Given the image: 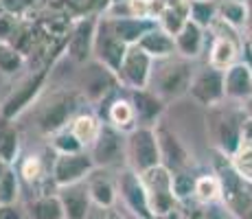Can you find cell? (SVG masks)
Listing matches in <instances>:
<instances>
[{
	"label": "cell",
	"instance_id": "obj_10",
	"mask_svg": "<svg viewBox=\"0 0 252 219\" xmlns=\"http://www.w3.org/2000/svg\"><path fill=\"white\" fill-rule=\"evenodd\" d=\"M154 64L156 62L138 46H129L127 55H125L121 70L116 72V79L123 88L129 90H145L152 84V75H154Z\"/></svg>",
	"mask_w": 252,
	"mask_h": 219
},
{
	"label": "cell",
	"instance_id": "obj_27",
	"mask_svg": "<svg viewBox=\"0 0 252 219\" xmlns=\"http://www.w3.org/2000/svg\"><path fill=\"white\" fill-rule=\"evenodd\" d=\"M27 219H66L62 199L55 193H42V195L29 199L27 204Z\"/></svg>",
	"mask_w": 252,
	"mask_h": 219
},
{
	"label": "cell",
	"instance_id": "obj_36",
	"mask_svg": "<svg viewBox=\"0 0 252 219\" xmlns=\"http://www.w3.org/2000/svg\"><path fill=\"white\" fill-rule=\"evenodd\" d=\"M9 13H16L20 18H29L31 13H40L51 7V0H0Z\"/></svg>",
	"mask_w": 252,
	"mask_h": 219
},
{
	"label": "cell",
	"instance_id": "obj_25",
	"mask_svg": "<svg viewBox=\"0 0 252 219\" xmlns=\"http://www.w3.org/2000/svg\"><path fill=\"white\" fill-rule=\"evenodd\" d=\"M173 40H176L178 55L191 62V60H195V57H200L202 48H204V29L189 20Z\"/></svg>",
	"mask_w": 252,
	"mask_h": 219
},
{
	"label": "cell",
	"instance_id": "obj_40",
	"mask_svg": "<svg viewBox=\"0 0 252 219\" xmlns=\"http://www.w3.org/2000/svg\"><path fill=\"white\" fill-rule=\"evenodd\" d=\"M0 219H27V213L18 204H7L0 206Z\"/></svg>",
	"mask_w": 252,
	"mask_h": 219
},
{
	"label": "cell",
	"instance_id": "obj_43",
	"mask_svg": "<svg viewBox=\"0 0 252 219\" xmlns=\"http://www.w3.org/2000/svg\"><path fill=\"white\" fill-rule=\"evenodd\" d=\"M204 208L206 206H191L182 211V219H204Z\"/></svg>",
	"mask_w": 252,
	"mask_h": 219
},
{
	"label": "cell",
	"instance_id": "obj_35",
	"mask_svg": "<svg viewBox=\"0 0 252 219\" xmlns=\"http://www.w3.org/2000/svg\"><path fill=\"white\" fill-rule=\"evenodd\" d=\"M51 147H53V152L55 154H79V152H86L84 145L75 138V134H72L68 127L55 131V134L51 136Z\"/></svg>",
	"mask_w": 252,
	"mask_h": 219
},
{
	"label": "cell",
	"instance_id": "obj_51",
	"mask_svg": "<svg viewBox=\"0 0 252 219\" xmlns=\"http://www.w3.org/2000/svg\"><path fill=\"white\" fill-rule=\"evenodd\" d=\"M114 2H127V0H112V4H114Z\"/></svg>",
	"mask_w": 252,
	"mask_h": 219
},
{
	"label": "cell",
	"instance_id": "obj_4",
	"mask_svg": "<svg viewBox=\"0 0 252 219\" xmlns=\"http://www.w3.org/2000/svg\"><path fill=\"white\" fill-rule=\"evenodd\" d=\"M48 68L51 66H42L40 70L31 72V75L2 101V105H0V119L13 121V119H18L24 110H29L33 103H35V99L42 94V90H44Z\"/></svg>",
	"mask_w": 252,
	"mask_h": 219
},
{
	"label": "cell",
	"instance_id": "obj_2",
	"mask_svg": "<svg viewBox=\"0 0 252 219\" xmlns=\"http://www.w3.org/2000/svg\"><path fill=\"white\" fill-rule=\"evenodd\" d=\"M193 77H195V70H193L189 60H184V57H180V60H176V57L162 60L154 64L149 90L156 92L162 101L180 99V96L189 94Z\"/></svg>",
	"mask_w": 252,
	"mask_h": 219
},
{
	"label": "cell",
	"instance_id": "obj_14",
	"mask_svg": "<svg viewBox=\"0 0 252 219\" xmlns=\"http://www.w3.org/2000/svg\"><path fill=\"white\" fill-rule=\"evenodd\" d=\"M189 94H191L200 105L217 108V105L226 99L224 72L217 70V68H211V66L197 70L195 77H193V84H191Z\"/></svg>",
	"mask_w": 252,
	"mask_h": 219
},
{
	"label": "cell",
	"instance_id": "obj_34",
	"mask_svg": "<svg viewBox=\"0 0 252 219\" xmlns=\"http://www.w3.org/2000/svg\"><path fill=\"white\" fill-rule=\"evenodd\" d=\"M18 197H20V175L16 167H9L0 180V206L18 204Z\"/></svg>",
	"mask_w": 252,
	"mask_h": 219
},
{
	"label": "cell",
	"instance_id": "obj_1",
	"mask_svg": "<svg viewBox=\"0 0 252 219\" xmlns=\"http://www.w3.org/2000/svg\"><path fill=\"white\" fill-rule=\"evenodd\" d=\"M215 175L221 182V202L237 219H252V182L241 178L237 169L232 167L230 158L217 152L215 160Z\"/></svg>",
	"mask_w": 252,
	"mask_h": 219
},
{
	"label": "cell",
	"instance_id": "obj_3",
	"mask_svg": "<svg viewBox=\"0 0 252 219\" xmlns=\"http://www.w3.org/2000/svg\"><path fill=\"white\" fill-rule=\"evenodd\" d=\"M162 164L156 127H138L127 134V169L145 173Z\"/></svg>",
	"mask_w": 252,
	"mask_h": 219
},
{
	"label": "cell",
	"instance_id": "obj_24",
	"mask_svg": "<svg viewBox=\"0 0 252 219\" xmlns=\"http://www.w3.org/2000/svg\"><path fill=\"white\" fill-rule=\"evenodd\" d=\"M237 55H239V40L237 37L215 35L211 44V53H208V66L226 72L230 66L237 64Z\"/></svg>",
	"mask_w": 252,
	"mask_h": 219
},
{
	"label": "cell",
	"instance_id": "obj_46",
	"mask_svg": "<svg viewBox=\"0 0 252 219\" xmlns=\"http://www.w3.org/2000/svg\"><path fill=\"white\" fill-rule=\"evenodd\" d=\"M246 33H248V35H246V46L250 48L252 51V13H250V20H248V27H246Z\"/></svg>",
	"mask_w": 252,
	"mask_h": 219
},
{
	"label": "cell",
	"instance_id": "obj_38",
	"mask_svg": "<svg viewBox=\"0 0 252 219\" xmlns=\"http://www.w3.org/2000/svg\"><path fill=\"white\" fill-rule=\"evenodd\" d=\"M230 162L241 178L252 182V145L250 143H241L239 149L230 156Z\"/></svg>",
	"mask_w": 252,
	"mask_h": 219
},
{
	"label": "cell",
	"instance_id": "obj_19",
	"mask_svg": "<svg viewBox=\"0 0 252 219\" xmlns=\"http://www.w3.org/2000/svg\"><path fill=\"white\" fill-rule=\"evenodd\" d=\"M86 187H88L92 204L103 208V211L114 208L116 202H119V187H116V180L110 178L108 171L96 173V169H94L88 175V180H86Z\"/></svg>",
	"mask_w": 252,
	"mask_h": 219
},
{
	"label": "cell",
	"instance_id": "obj_41",
	"mask_svg": "<svg viewBox=\"0 0 252 219\" xmlns=\"http://www.w3.org/2000/svg\"><path fill=\"white\" fill-rule=\"evenodd\" d=\"M204 219H226V211L220 204H208L204 208Z\"/></svg>",
	"mask_w": 252,
	"mask_h": 219
},
{
	"label": "cell",
	"instance_id": "obj_47",
	"mask_svg": "<svg viewBox=\"0 0 252 219\" xmlns=\"http://www.w3.org/2000/svg\"><path fill=\"white\" fill-rule=\"evenodd\" d=\"M244 53H246L244 62H246V64H248V68H250V72H252V51H250V48H248V46H246V44H244Z\"/></svg>",
	"mask_w": 252,
	"mask_h": 219
},
{
	"label": "cell",
	"instance_id": "obj_21",
	"mask_svg": "<svg viewBox=\"0 0 252 219\" xmlns=\"http://www.w3.org/2000/svg\"><path fill=\"white\" fill-rule=\"evenodd\" d=\"M110 4L112 0H51V9H55L57 13H64L70 20L101 16L110 9Z\"/></svg>",
	"mask_w": 252,
	"mask_h": 219
},
{
	"label": "cell",
	"instance_id": "obj_23",
	"mask_svg": "<svg viewBox=\"0 0 252 219\" xmlns=\"http://www.w3.org/2000/svg\"><path fill=\"white\" fill-rule=\"evenodd\" d=\"M105 123H110L112 127L123 131V134H132L134 129H138V116H136V110H134L132 99L116 96L108 108V121Z\"/></svg>",
	"mask_w": 252,
	"mask_h": 219
},
{
	"label": "cell",
	"instance_id": "obj_18",
	"mask_svg": "<svg viewBox=\"0 0 252 219\" xmlns=\"http://www.w3.org/2000/svg\"><path fill=\"white\" fill-rule=\"evenodd\" d=\"M103 18L108 20L114 35L123 44H127V46H136L154 27H158V22L149 20V18H110V16Z\"/></svg>",
	"mask_w": 252,
	"mask_h": 219
},
{
	"label": "cell",
	"instance_id": "obj_42",
	"mask_svg": "<svg viewBox=\"0 0 252 219\" xmlns=\"http://www.w3.org/2000/svg\"><path fill=\"white\" fill-rule=\"evenodd\" d=\"M241 143L252 145V119L248 116H244V123H241Z\"/></svg>",
	"mask_w": 252,
	"mask_h": 219
},
{
	"label": "cell",
	"instance_id": "obj_16",
	"mask_svg": "<svg viewBox=\"0 0 252 219\" xmlns=\"http://www.w3.org/2000/svg\"><path fill=\"white\" fill-rule=\"evenodd\" d=\"M132 103L138 116V127H156L160 123V116L164 112L167 101H162L154 90H132Z\"/></svg>",
	"mask_w": 252,
	"mask_h": 219
},
{
	"label": "cell",
	"instance_id": "obj_5",
	"mask_svg": "<svg viewBox=\"0 0 252 219\" xmlns=\"http://www.w3.org/2000/svg\"><path fill=\"white\" fill-rule=\"evenodd\" d=\"M140 178H143V184H145V188H147L154 219L180 206L176 195H173V173L169 171L164 164L140 173Z\"/></svg>",
	"mask_w": 252,
	"mask_h": 219
},
{
	"label": "cell",
	"instance_id": "obj_15",
	"mask_svg": "<svg viewBox=\"0 0 252 219\" xmlns=\"http://www.w3.org/2000/svg\"><path fill=\"white\" fill-rule=\"evenodd\" d=\"M156 136H158V145H160V158L164 167L171 173L187 171L191 167V154L187 152L182 140L169 127H164L162 123L156 125Z\"/></svg>",
	"mask_w": 252,
	"mask_h": 219
},
{
	"label": "cell",
	"instance_id": "obj_32",
	"mask_svg": "<svg viewBox=\"0 0 252 219\" xmlns=\"http://www.w3.org/2000/svg\"><path fill=\"white\" fill-rule=\"evenodd\" d=\"M24 66H27V57L13 44L0 42V75L13 77L20 70H24Z\"/></svg>",
	"mask_w": 252,
	"mask_h": 219
},
{
	"label": "cell",
	"instance_id": "obj_9",
	"mask_svg": "<svg viewBox=\"0 0 252 219\" xmlns=\"http://www.w3.org/2000/svg\"><path fill=\"white\" fill-rule=\"evenodd\" d=\"M116 187H119V199L123 202L125 211H129L138 219H154L152 204H149L147 188H145L140 173L132 171V169H125L116 178Z\"/></svg>",
	"mask_w": 252,
	"mask_h": 219
},
{
	"label": "cell",
	"instance_id": "obj_11",
	"mask_svg": "<svg viewBox=\"0 0 252 219\" xmlns=\"http://www.w3.org/2000/svg\"><path fill=\"white\" fill-rule=\"evenodd\" d=\"M129 46L123 44L119 37L112 33L108 20L101 16L99 29H96V42H94V60L103 70H108L110 75L116 77V72L121 70L125 55H127Z\"/></svg>",
	"mask_w": 252,
	"mask_h": 219
},
{
	"label": "cell",
	"instance_id": "obj_39",
	"mask_svg": "<svg viewBox=\"0 0 252 219\" xmlns=\"http://www.w3.org/2000/svg\"><path fill=\"white\" fill-rule=\"evenodd\" d=\"M22 20L24 18L16 16V13H9V11L4 13V16L0 18V42L11 44L16 40L18 31H20V27H22Z\"/></svg>",
	"mask_w": 252,
	"mask_h": 219
},
{
	"label": "cell",
	"instance_id": "obj_45",
	"mask_svg": "<svg viewBox=\"0 0 252 219\" xmlns=\"http://www.w3.org/2000/svg\"><path fill=\"white\" fill-rule=\"evenodd\" d=\"M103 219H125V215L123 213L119 211V208H108V211H105V215H103Z\"/></svg>",
	"mask_w": 252,
	"mask_h": 219
},
{
	"label": "cell",
	"instance_id": "obj_44",
	"mask_svg": "<svg viewBox=\"0 0 252 219\" xmlns=\"http://www.w3.org/2000/svg\"><path fill=\"white\" fill-rule=\"evenodd\" d=\"M156 219H182V208H180V206H178V208H173V211L164 213V215H160V217H156Z\"/></svg>",
	"mask_w": 252,
	"mask_h": 219
},
{
	"label": "cell",
	"instance_id": "obj_13",
	"mask_svg": "<svg viewBox=\"0 0 252 219\" xmlns=\"http://www.w3.org/2000/svg\"><path fill=\"white\" fill-rule=\"evenodd\" d=\"M241 123H244L241 116L215 108L208 127H211L213 143H215V147H217L220 154H224V156L230 158V156L239 149V145H241Z\"/></svg>",
	"mask_w": 252,
	"mask_h": 219
},
{
	"label": "cell",
	"instance_id": "obj_33",
	"mask_svg": "<svg viewBox=\"0 0 252 219\" xmlns=\"http://www.w3.org/2000/svg\"><path fill=\"white\" fill-rule=\"evenodd\" d=\"M46 164L42 160V156L31 154V156H24V158L18 162V175L24 180L27 184H40L44 182L46 178Z\"/></svg>",
	"mask_w": 252,
	"mask_h": 219
},
{
	"label": "cell",
	"instance_id": "obj_28",
	"mask_svg": "<svg viewBox=\"0 0 252 219\" xmlns=\"http://www.w3.org/2000/svg\"><path fill=\"white\" fill-rule=\"evenodd\" d=\"M0 160L7 167H16L20 162V131L11 121H2L0 127Z\"/></svg>",
	"mask_w": 252,
	"mask_h": 219
},
{
	"label": "cell",
	"instance_id": "obj_48",
	"mask_svg": "<svg viewBox=\"0 0 252 219\" xmlns=\"http://www.w3.org/2000/svg\"><path fill=\"white\" fill-rule=\"evenodd\" d=\"M241 108H244V114L248 116V119H252V99L244 101V105H241Z\"/></svg>",
	"mask_w": 252,
	"mask_h": 219
},
{
	"label": "cell",
	"instance_id": "obj_7",
	"mask_svg": "<svg viewBox=\"0 0 252 219\" xmlns=\"http://www.w3.org/2000/svg\"><path fill=\"white\" fill-rule=\"evenodd\" d=\"M94 169L96 167H94V160H92L90 152L55 154V160L51 164V180L57 188L70 187V184L86 182Z\"/></svg>",
	"mask_w": 252,
	"mask_h": 219
},
{
	"label": "cell",
	"instance_id": "obj_6",
	"mask_svg": "<svg viewBox=\"0 0 252 219\" xmlns=\"http://www.w3.org/2000/svg\"><path fill=\"white\" fill-rule=\"evenodd\" d=\"M77 101L68 92H53L37 110V127L42 134L53 136L55 131L68 127L72 116L77 114Z\"/></svg>",
	"mask_w": 252,
	"mask_h": 219
},
{
	"label": "cell",
	"instance_id": "obj_31",
	"mask_svg": "<svg viewBox=\"0 0 252 219\" xmlns=\"http://www.w3.org/2000/svg\"><path fill=\"white\" fill-rule=\"evenodd\" d=\"M189 20L202 29H211L217 20V2L215 0H189Z\"/></svg>",
	"mask_w": 252,
	"mask_h": 219
},
{
	"label": "cell",
	"instance_id": "obj_37",
	"mask_svg": "<svg viewBox=\"0 0 252 219\" xmlns=\"http://www.w3.org/2000/svg\"><path fill=\"white\" fill-rule=\"evenodd\" d=\"M195 180L189 171L173 173V195H176L178 204L189 202L191 197H195Z\"/></svg>",
	"mask_w": 252,
	"mask_h": 219
},
{
	"label": "cell",
	"instance_id": "obj_22",
	"mask_svg": "<svg viewBox=\"0 0 252 219\" xmlns=\"http://www.w3.org/2000/svg\"><path fill=\"white\" fill-rule=\"evenodd\" d=\"M138 46L152 57L154 62H162V60H171L176 55V40L173 35H169L164 29L154 27L143 40L138 42Z\"/></svg>",
	"mask_w": 252,
	"mask_h": 219
},
{
	"label": "cell",
	"instance_id": "obj_30",
	"mask_svg": "<svg viewBox=\"0 0 252 219\" xmlns=\"http://www.w3.org/2000/svg\"><path fill=\"white\" fill-rule=\"evenodd\" d=\"M195 199L202 206L217 204L221 199V182L215 173L200 175V178L195 180Z\"/></svg>",
	"mask_w": 252,
	"mask_h": 219
},
{
	"label": "cell",
	"instance_id": "obj_29",
	"mask_svg": "<svg viewBox=\"0 0 252 219\" xmlns=\"http://www.w3.org/2000/svg\"><path fill=\"white\" fill-rule=\"evenodd\" d=\"M250 13L252 11L248 4H246V0H220L217 2V18L232 29L248 27Z\"/></svg>",
	"mask_w": 252,
	"mask_h": 219
},
{
	"label": "cell",
	"instance_id": "obj_49",
	"mask_svg": "<svg viewBox=\"0 0 252 219\" xmlns=\"http://www.w3.org/2000/svg\"><path fill=\"white\" fill-rule=\"evenodd\" d=\"M7 169H9V167L2 162V160H0V180H2V175H4V171H7Z\"/></svg>",
	"mask_w": 252,
	"mask_h": 219
},
{
	"label": "cell",
	"instance_id": "obj_8",
	"mask_svg": "<svg viewBox=\"0 0 252 219\" xmlns=\"http://www.w3.org/2000/svg\"><path fill=\"white\" fill-rule=\"evenodd\" d=\"M96 169H110L119 162H127V134L119 131L110 123H103L99 138L88 149Z\"/></svg>",
	"mask_w": 252,
	"mask_h": 219
},
{
	"label": "cell",
	"instance_id": "obj_50",
	"mask_svg": "<svg viewBox=\"0 0 252 219\" xmlns=\"http://www.w3.org/2000/svg\"><path fill=\"white\" fill-rule=\"evenodd\" d=\"M4 13H7V9H4V4H2V2H0V18H2V16H4Z\"/></svg>",
	"mask_w": 252,
	"mask_h": 219
},
{
	"label": "cell",
	"instance_id": "obj_17",
	"mask_svg": "<svg viewBox=\"0 0 252 219\" xmlns=\"http://www.w3.org/2000/svg\"><path fill=\"white\" fill-rule=\"evenodd\" d=\"M57 195H60V199H62L66 219H88L90 208L94 206V204H92V199H90L86 182L57 188Z\"/></svg>",
	"mask_w": 252,
	"mask_h": 219
},
{
	"label": "cell",
	"instance_id": "obj_20",
	"mask_svg": "<svg viewBox=\"0 0 252 219\" xmlns=\"http://www.w3.org/2000/svg\"><path fill=\"white\" fill-rule=\"evenodd\" d=\"M224 88L228 99L241 101V103L252 99V72L246 62H237L224 72Z\"/></svg>",
	"mask_w": 252,
	"mask_h": 219
},
{
	"label": "cell",
	"instance_id": "obj_26",
	"mask_svg": "<svg viewBox=\"0 0 252 219\" xmlns=\"http://www.w3.org/2000/svg\"><path fill=\"white\" fill-rule=\"evenodd\" d=\"M101 127H103L101 119L94 114H90V112H77V114L72 116V121L68 123V129L75 134V138L84 145L86 152H88L92 145H94V140L99 138Z\"/></svg>",
	"mask_w": 252,
	"mask_h": 219
},
{
	"label": "cell",
	"instance_id": "obj_12",
	"mask_svg": "<svg viewBox=\"0 0 252 219\" xmlns=\"http://www.w3.org/2000/svg\"><path fill=\"white\" fill-rule=\"evenodd\" d=\"M101 16H88L72 20L68 40H66V53L72 62L86 64L90 57H94V42H96V29H99Z\"/></svg>",
	"mask_w": 252,
	"mask_h": 219
}]
</instances>
